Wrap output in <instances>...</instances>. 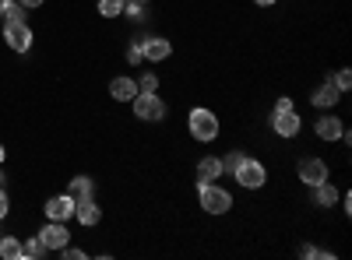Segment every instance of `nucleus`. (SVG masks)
<instances>
[{
    "label": "nucleus",
    "instance_id": "obj_5",
    "mask_svg": "<svg viewBox=\"0 0 352 260\" xmlns=\"http://www.w3.org/2000/svg\"><path fill=\"white\" fill-rule=\"evenodd\" d=\"M296 172H300L303 187H317V183H324V180H328V162H324V158H317V155H310V158H300Z\"/></svg>",
    "mask_w": 352,
    "mask_h": 260
},
{
    "label": "nucleus",
    "instance_id": "obj_15",
    "mask_svg": "<svg viewBox=\"0 0 352 260\" xmlns=\"http://www.w3.org/2000/svg\"><path fill=\"white\" fill-rule=\"evenodd\" d=\"M74 218H78V225H99L102 222V208L96 204V200H81V204L74 208Z\"/></svg>",
    "mask_w": 352,
    "mask_h": 260
},
{
    "label": "nucleus",
    "instance_id": "obj_14",
    "mask_svg": "<svg viewBox=\"0 0 352 260\" xmlns=\"http://www.w3.org/2000/svg\"><path fill=\"white\" fill-rule=\"evenodd\" d=\"M310 190H314V204H317V208H335V204H338V190H335L331 180L317 183V187H310Z\"/></svg>",
    "mask_w": 352,
    "mask_h": 260
},
{
    "label": "nucleus",
    "instance_id": "obj_18",
    "mask_svg": "<svg viewBox=\"0 0 352 260\" xmlns=\"http://www.w3.org/2000/svg\"><path fill=\"white\" fill-rule=\"evenodd\" d=\"M0 257H4V260H25L21 239L18 236H0Z\"/></svg>",
    "mask_w": 352,
    "mask_h": 260
},
{
    "label": "nucleus",
    "instance_id": "obj_25",
    "mask_svg": "<svg viewBox=\"0 0 352 260\" xmlns=\"http://www.w3.org/2000/svg\"><path fill=\"white\" fill-rule=\"evenodd\" d=\"M240 158H243V152H229V155L222 158V172H232V169L240 165Z\"/></svg>",
    "mask_w": 352,
    "mask_h": 260
},
{
    "label": "nucleus",
    "instance_id": "obj_12",
    "mask_svg": "<svg viewBox=\"0 0 352 260\" xmlns=\"http://www.w3.org/2000/svg\"><path fill=\"white\" fill-rule=\"evenodd\" d=\"M109 95H113L116 102H131V99L138 95V81H134V78H124V74L113 78V81H109Z\"/></svg>",
    "mask_w": 352,
    "mask_h": 260
},
{
    "label": "nucleus",
    "instance_id": "obj_27",
    "mask_svg": "<svg viewBox=\"0 0 352 260\" xmlns=\"http://www.w3.org/2000/svg\"><path fill=\"white\" fill-rule=\"evenodd\" d=\"M289 109H296V106H292L289 95H282V99H275V109H272V113H289Z\"/></svg>",
    "mask_w": 352,
    "mask_h": 260
},
{
    "label": "nucleus",
    "instance_id": "obj_7",
    "mask_svg": "<svg viewBox=\"0 0 352 260\" xmlns=\"http://www.w3.org/2000/svg\"><path fill=\"white\" fill-rule=\"evenodd\" d=\"M141 53H144V60H148V64H162V60L173 56V43L162 39V36H144L141 39Z\"/></svg>",
    "mask_w": 352,
    "mask_h": 260
},
{
    "label": "nucleus",
    "instance_id": "obj_19",
    "mask_svg": "<svg viewBox=\"0 0 352 260\" xmlns=\"http://www.w3.org/2000/svg\"><path fill=\"white\" fill-rule=\"evenodd\" d=\"M25 14H28V8L18 4V0H4V4H0V18L4 21H25Z\"/></svg>",
    "mask_w": 352,
    "mask_h": 260
},
{
    "label": "nucleus",
    "instance_id": "obj_30",
    "mask_svg": "<svg viewBox=\"0 0 352 260\" xmlns=\"http://www.w3.org/2000/svg\"><path fill=\"white\" fill-rule=\"evenodd\" d=\"M296 253H300V257H317V250H314V246H310V243H303V246H300V250H296Z\"/></svg>",
    "mask_w": 352,
    "mask_h": 260
},
{
    "label": "nucleus",
    "instance_id": "obj_34",
    "mask_svg": "<svg viewBox=\"0 0 352 260\" xmlns=\"http://www.w3.org/2000/svg\"><path fill=\"white\" fill-rule=\"evenodd\" d=\"M138 4H152V0H138Z\"/></svg>",
    "mask_w": 352,
    "mask_h": 260
},
{
    "label": "nucleus",
    "instance_id": "obj_10",
    "mask_svg": "<svg viewBox=\"0 0 352 260\" xmlns=\"http://www.w3.org/2000/svg\"><path fill=\"white\" fill-rule=\"evenodd\" d=\"M300 117H296V109H289V113H272V130L278 137H296L300 134Z\"/></svg>",
    "mask_w": 352,
    "mask_h": 260
},
{
    "label": "nucleus",
    "instance_id": "obj_21",
    "mask_svg": "<svg viewBox=\"0 0 352 260\" xmlns=\"http://www.w3.org/2000/svg\"><path fill=\"white\" fill-rule=\"evenodd\" d=\"M152 92H159V78H155L152 71H144V74L138 78V95H152Z\"/></svg>",
    "mask_w": 352,
    "mask_h": 260
},
{
    "label": "nucleus",
    "instance_id": "obj_13",
    "mask_svg": "<svg viewBox=\"0 0 352 260\" xmlns=\"http://www.w3.org/2000/svg\"><path fill=\"white\" fill-rule=\"evenodd\" d=\"M219 176H222V158L204 155V158L197 162V183H215Z\"/></svg>",
    "mask_w": 352,
    "mask_h": 260
},
{
    "label": "nucleus",
    "instance_id": "obj_28",
    "mask_svg": "<svg viewBox=\"0 0 352 260\" xmlns=\"http://www.w3.org/2000/svg\"><path fill=\"white\" fill-rule=\"evenodd\" d=\"M8 208H11V200H8V190H4V187H0V222H4V218H8Z\"/></svg>",
    "mask_w": 352,
    "mask_h": 260
},
{
    "label": "nucleus",
    "instance_id": "obj_3",
    "mask_svg": "<svg viewBox=\"0 0 352 260\" xmlns=\"http://www.w3.org/2000/svg\"><path fill=\"white\" fill-rule=\"evenodd\" d=\"M232 180H236L243 190H261L264 187V180H268V169H264V162H257V158H240V165L232 169Z\"/></svg>",
    "mask_w": 352,
    "mask_h": 260
},
{
    "label": "nucleus",
    "instance_id": "obj_16",
    "mask_svg": "<svg viewBox=\"0 0 352 260\" xmlns=\"http://www.w3.org/2000/svg\"><path fill=\"white\" fill-rule=\"evenodd\" d=\"M314 130H317V137H320V141H338L345 127H342V120H338V117H320Z\"/></svg>",
    "mask_w": 352,
    "mask_h": 260
},
{
    "label": "nucleus",
    "instance_id": "obj_20",
    "mask_svg": "<svg viewBox=\"0 0 352 260\" xmlns=\"http://www.w3.org/2000/svg\"><path fill=\"white\" fill-rule=\"evenodd\" d=\"M21 253H25V260H43L50 250H46V243H43L39 236H32V239H25V243H21Z\"/></svg>",
    "mask_w": 352,
    "mask_h": 260
},
{
    "label": "nucleus",
    "instance_id": "obj_36",
    "mask_svg": "<svg viewBox=\"0 0 352 260\" xmlns=\"http://www.w3.org/2000/svg\"><path fill=\"white\" fill-rule=\"evenodd\" d=\"M0 4H4V0H0Z\"/></svg>",
    "mask_w": 352,
    "mask_h": 260
},
{
    "label": "nucleus",
    "instance_id": "obj_24",
    "mask_svg": "<svg viewBox=\"0 0 352 260\" xmlns=\"http://www.w3.org/2000/svg\"><path fill=\"white\" fill-rule=\"evenodd\" d=\"M331 81H335V88H338V92H342V95H345V92H349V88H352V74H349V71H345V67H342V71H338V74H335V78H331Z\"/></svg>",
    "mask_w": 352,
    "mask_h": 260
},
{
    "label": "nucleus",
    "instance_id": "obj_23",
    "mask_svg": "<svg viewBox=\"0 0 352 260\" xmlns=\"http://www.w3.org/2000/svg\"><path fill=\"white\" fill-rule=\"evenodd\" d=\"M124 14H127L131 21H144V18H148L144 4H138V0H127V4H124Z\"/></svg>",
    "mask_w": 352,
    "mask_h": 260
},
{
    "label": "nucleus",
    "instance_id": "obj_26",
    "mask_svg": "<svg viewBox=\"0 0 352 260\" xmlns=\"http://www.w3.org/2000/svg\"><path fill=\"white\" fill-rule=\"evenodd\" d=\"M127 64H144V53H141V43H134L127 49Z\"/></svg>",
    "mask_w": 352,
    "mask_h": 260
},
{
    "label": "nucleus",
    "instance_id": "obj_17",
    "mask_svg": "<svg viewBox=\"0 0 352 260\" xmlns=\"http://www.w3.org/2000/svg\"><path fill=\"white\" fill-rule=\"evenodd\" d=\"M67 193L74 197V204H81V200H92L96 183L88 180V176H74V180H71V187H67Z\"/></svg>",
    "mask_w": 352,
    "mask_h": 260
},
{
    "label": "nucleus",
    "instance_id": "obj_32",
    "mask_svg": "<svg viewBox=\"0 0 352 260\" xmlns=\"http://www.w3.org/2000/svg\"><path fill=\"white\" fill-rule=\"evenodd\" d=\"M254 4H257V8H275L278 0H254Z\"/></svg>",
    "mask_w": 352,
    "mask_h": 260
},
{
    "label": "nucleus",
    "instance_id": "obj_9",
    "mask_svg": "<svg viewBox=\"0 0 352 260\" xmlns=\"http://www.w3.org/2000/svg\"><path fill=\"white\" fill-rule=\"evenodd\" d=\"M39 239L46 243V250H60V246H67L71 233H67L64 222H46V225L39 228Z\"/></svg>",
    "mask_w": 352,
    "mask_h": 260
},
{
    "label": "nucleus",
    "instance_id": "obj_8",
    "mask_svg": "<svg viewBox=\"0 0 352 260\" xmlns=\"http://www.w3.org/2000/svg\"><path fill=\"white\" fill-rule=\"evenodd\" d=\"M74 197L71 193H56V197H50L46 200V218L50 222H67V218H74Z\"/></svg>",
    "mask_w": 352,
    "mask_h": 260
},
{
    "label": "nucleus",
    "instance_id": "obj_11",
    "mask_svg": "<svg viewBox=\"0 0 352 260\" xmlns=\"http://www.w3.org/2000/svg\"><path fill=\"white\" fill-rule=\"evenodd\" d=\"M338 99H342V92L335 88V81H331V78H328L324 84H317V88H314V95H310V102H314L317 109H331Z\"/></svg>",
    "mask_w": 352,
    "mask_h": 260
},
{
    "label": "nucleus",
    "instance_id": "obj_6",
    "mask_svg": "<svg viewBox=\"0 0 352 260\" xmlns=\"http://www.w3.org/2000/svg\"><path fill=\"white\" fill-rule=\"evenodd\" d=\"M4 39L14 53H28L32 49V28L25 21H4Z\"/></svg>",
    "mask_w": 352,
    "mask_h": 260
},
{
    "label": "nucleus",
    "instance_id": "obj_35",
    "mask_svg": "<svg viewBox=\"0 0 352 260\" xmlns=\"http://www.w3.org/2000/svg\"><path fill=\"white\" fill-rule=\"evenodd\" d=\"M0 187H4V172H0Z\"/></svg>",
    "mask_w": 352,
    "mask_h": 260
},
{
    "label": "nucleus",
    "instance_id": "obj_29",
    "mask_svg": "<svg viewBox=\"0 0 352 260\" xmlns=\"http://www.w3.org/2000/svg\"><path fill=\"white\" fill-rule=\"evenodd\" d=\"M60 253H64L67 260H85V250H74V246H60Z\"/></svg>",
    "mask_w": 352,
    "mask_h": 260
},
{
    "label": "nucleus",
    "instance_id": "obj_4",
    "mask_svg": "<svg viewBox=\"0 0 352 260\" xmlns=\"http://www.w3.org/2000/svg\"><path fill=\"white\" fill-rule=\"evenodd\" d=\"M131 102H134V117L144 120V123H162L166 113H169L166 102H162V95H155V92L152 95H134Z\"/></svg>",
    "mask_w": 352,
    "mask_h": 260
},
{
    "label": "nucleus",
    "instance_id": "obj_33",
    "mask_svg": "<svg viewBox=\"0 0 352 260\" xmlns=\"http://www.w3.org/2000/svg\"><path fill=\"white\" fill-rule=\"evenodd\" d=\"M4 155H8V152H4V144H0V165H4Z\"/></svg>",
    "mask_w": 352,
    "mask_h": 260
},
{
    "label": "nucleus",
    "instance_id": "obj_1",
    "mask_svg": "<svg viewBox=\"0 0 352 260\" xmlns=\"http://www.w3.org/2000/svg\"><path fill=\"white\" fill-rule=\"evenodd\" d=\"M187 127H190V137H194V141H201V144H212V141L219 137V117H215L212 109H204V106L190 109Z\"/></svg>",
    "mask_w": 352,
    "mask_h": 260
},
{
    "label": "nucleus",
    "instance_id": "obj_31",
    "mask_svg": "<svg viewBox=\"0 0 352 260\" xmlns=\"http://www.w3.org/2000/svg\"><path fill=\"white\" fill-rule=\"evenodd\" d=\"M18 4H25V8H43L46 0H18Z\"/></svg>",
    "mask_w": 352,
    "mask_h": 260
},
{
    "label": "nucleus",
    "instance_id": "obj_2",
    "mask_svg": "<svg viewBox=\"0 0 352 260\" xmlns=\"http://www.w3.org/2000/svg\"><path fill=\"white\" fill-rule=\"evenodd\" d=\"M197 200L208 215H229L232 211V193L219 183H197Z\"/></svg>",
    "mask_w": 352,
    "mask_h": 260
},
{
    "label": "nucleus",
    "instance_id": "obj_22",
    "mask_svg": "<svg viewBox=\"0 0 352 260\" xmlns=\"http://www.w3.org/2000/svg\"><path fill=\"white\" fill-rule=\"evenodd\" d=\"M124 4L127 0H99V14L102 18H116V14H124Z\"/></svg>",
    "mask_w": 352,
    "mask_h": 260
}]
</instances>
